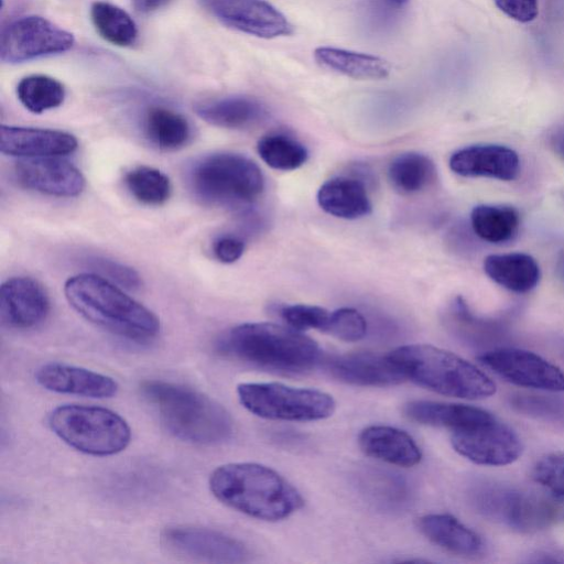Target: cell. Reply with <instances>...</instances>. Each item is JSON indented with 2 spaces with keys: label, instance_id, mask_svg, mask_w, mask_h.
Here are the masks:
<instances>
[{
  "label": "cell",
  "instance_id": "obj_16",
  "mask_svg": "<svg viewBox=\"0 0 564 564\" xmlns=\"http://www.w3.org/2000/svg\"><path fill=\"white\" fill-rule=\"evenodd\" d=\"M326 372L334 379L359 387H390L406 380L387 355L361 351L337 355L325 360Z\"/></svg>",
  "mask_w": 564,
  "mask_h": 564
},
{
  "label": "cell",
  "instance_id": "obj_33",
  "mask_svg": "<svg viewBox=\"0 0 564 564\" xmlns=\"http://www.w3.org/2000/svg\"><path fill=\"white\" fill-rule=\"evenodd\" d=\"M262 161L279 171H292L302 166L308 156L304 144L284 132H270L257 144Z\"/></svg>",
  "mask_w": 564,
  "mask_h": 564
},
{
  "label": "cell",
  "instance_id": "obj_36",
  "mask_svg": "<svg viewBox=\"0 0 564 564\" xmlns=\"http://www.w3.org/2000/svg\"><path fill=\"white\" fill-rule=\"evenodd\" d=\"M344 341H358L367 334V321L352 307H340L329 313L323 330Z\"/></svg>",
  "mask_w": 564,
  "mask_h": 564
},
{
  "label": "cell",
  "instance_id": "obj_12",
  "mask_svg": "<svg viewBox=\"0 0 564 564\" xmlns=\"http://www.w3.org/2000/svg\"><path fill=\"white\" fill-rule=\"evenodd\" d=\"M477 359L512 384L564 392V371L535 352L514 347H500L480 354Z\"/></svg>",
  "mask_w": 564,
  "mask_h": 564
},
{
  "label": "cell",
  "instance_id": "obj_8",
  "mask_svg": "<svg viewBox=\"0 0 564 564\" xmlns=\"http://www.w3.org/2000/svg\"><path fill=\"white\" fill-rule=\"evenodd\" d=\"M474 508L484 517L519 532H535L564 519L561 497L482 482L470 492Z\"/></svg>",
  "mask_w": 564,
  "mask_h": 564
},
{
  "label": "cell",
  "instance_id": "obj_15",
  "mask_svg": "<svg viewBox=\"0 0 564 564\" xmlns=\"http://www.w3.org/2000/svg\"><path fill=\"white\" fill-rule=\"evenodd\" d=\"M13 173L22 187L56 197L78 196L86 184L82 172L61 156L22 159Z\"/></svg>",
  "mask_w": 564,
  "mask_h": 564
},
{
  "label": "cell",
  "instance_id": "obj_7",
  "mask_svg": "<svg viewBox=\"0 0 564 564\" xmlns=\"http://www.w3.org/2000/svg\"><path fill=\"white\" fill-rule=\"evenodd\" d=\"M48 425L67 445L94 456L120 453L131 440L127 421L118 413L101 406H57L48 416Z\"/></svg>",
  "mask_w": 564,
  "mask_h": 564
},
{
  "label": "cell",
  "instance_id": "obj_23",
  "mask_svg": "<svg viewBox=\"0 0 564 564\" xmlns=\"http://www.w3.org/2000/svg\"><path fill=\"white\" fill-rule=\"evenodd\" d=\"M194 110L207 123L226 129H246L268 116L267 107L257 98L231 95L198 101Z\"/></svg>",
  "mask_w": 564,
  "mask_h": 564
},
{
  "label": "cell",
  "instance_id": "obj_24",
  "mask_svg": "<svg viewBox=\"0 0 564 564\" xmlns=\"http://www.w3.org/2000/svg\"><path fill=\"white\" fill-rule=\"evenodd\" d=\"M420 532L442 550L464 556L476 557L484 551L481 536L448 513H429L417 519Z\"/></svg>",
  "mask_w": 564,
  "mask_h": 564
},
{
  "label": "cell",
  "instance_id": "obj_34",
  "mask_svg": "<svg viewBox=\"0 0 564 564\" xmlns=\"http://www.w3.org/2000/svg\"><path fill=\"white\" fill-rule=\"evenodd\" d=\"M124 184L139 203L148 206L163 205L172 193L170 178L160 170L147 165L128 171Z\"/></svg>",
  "mask_w": 564,
  "mask_h": 564
},
{
  "label": "cell",
  "instance_id": "obj_5",
  "mask_svg": "<svg viewBox=\"0 0 564 564\" xmlns=\"http://www.w3.org/2000/svg\"><path fill=\"white\" fill-rule=\"evenodd\" d=\"M405 378L440 394L480 400L496 393L494 380L458 355L426 344L400 346L389 352Z\"/></svg>",
  "mask_w": 564,
  "mask_h": 564
},
{
  "label": "cell",
  "instance_id": "obj_1",
  "mask_svg": "<svg viewBox=\"0 0 564 564\" xmlns=\"http://www.w3.org/2000/svg\"><path fill=\"white\" fill-rule=\"evenodd\" d=\"M221 356L269 371L296 375L321 360L317 343L290 326L259 322L237 325L215 344Z\"/></svg>",
  "mask_w": 564,
  "mask_h": 564
},
{
  "label": "cell",
  "instance_id": "obj_4",
  "mask_svg": "<svg viewBox=\"0 0 564 564\" xmlns=\"http://www.w3.org/2000/svg\"><path fill=\"white\" fill-rule=\"evenodd\" d=\"M141 392L156 410L165 430L174 437L195 445H218L234 432L229 412L210 397L185 386L143 381Z\"/></svg>",
  "mask_w": 564,
  "mask_h": 564
},
{
  "label": "cell",
  "instance_id": "obj_18",
  "mask_svg": "<svg viewBox=\"0 0 564 564\" xmlns=\"http://www.w3.org/2000/svg\"><path fill=\"white\" fill-rule=\"evenodd\" d=\"M77 147V139L61 130L4 124L0 128V150L11 156H64L73 153Z\"/></svg>",
  "mask_w": 564,
  "mask_h": 564
},
{
  "label": "cell",
  "instance_id": "obj_39",
  "mask_svg": "<svg viewBox=\"0 0 564 564\" xmlns=\"http://www.w3.org/2000/svg\"><path fill=\"white\" fill-rule=\"evenodd\" d=\"M88 265L95 273L116 282L127 290L140 288L141 281L139 274L130 267L102 257H93L88 260Z\"/></svg>",
  "mask_w": 564,
  "mask_h": 564
},
{
  "label": "cell",
  "instance_id": "obj_19",
  "mask_svg": "<svg viewBox=\"0 0 564 564\" xmlns=\"http://www.w3.org/2000/svg\"><path fill=\"white\" fill-rule=\"evenodd\" d=\"M35 380L46 390L89 398H110L117 381L106 375L68 364L47 362L37 368Z\"/></svg>",
  "mask_w": 564,
  "mask_h": 564
},
{
  "label": "cell",
  "instance_id": "obj_27",
  "mask_svg": "<svg viewBox=\"0 0 564 564\" xmlns=\"http://www.w3.org/2000/svg\"><path fill=\"white\" fill-rule=\"evenodd\" d=\"M484 270L492 281L516 293L533 290L541 276L536 260L523 252L489 254Z\"/></svg>",
  "mask_w": 564,
  "mask_h": 564
},
{
  "label": "cell",
  "instance_id": "obj_37",
  "mask_svg": "<svg viewBox=\"0 0 564 564\" xmlns=\"http://www.w3.org/2000/svg\"><path fill=\"white\" fill-rule=\"evenodd\" d=\"M532 478L553 496L564 497V452L545 454L534 464Z\"/></svg>",
  "mask_w": 564,
  "mask_h": 564
},
{
  "label": "cell",
  "instance_id": "obj_14",
  "mask_svg": "<svg viewBox=\"0 0 564 564\" xmlns=\"http://www.w3.org/2000/svg\"><path fill=\"white\" fill-rule=\"evenodd\" d=\"M220 23L261 39L291 35L293 24L265 0H199Z\"/></svg>",
  "mask_w": 564,
  "mask_h": 564
},
{
  "label": "cell",
  "instance_id": "obj_17",
  "mask_svg": "<svg viewBox=\"0 0 564 564\" xmlns=\"http://www.w3.org/2000/svg\"><path fill=\"white\" fill-rule=\"evenodd\" d=\"M0 303L2 321L17 329L42 324L51 308L45 288L30 276H13L4 281Z\"/></svg>",
  "mask_w": 564,
  "mask_h": 564
},
{
  "label": "cell",
  "instance_id": "obj_10",
  "mask_svg": "<svg viewBox=\"0 0 564 564\" xmlns=\"http://www.w3.org/2000/svg\"><path fill=\"white\" fill-rule=\"evenodd\" d=\"M74 35L40 15H24L1 30L0 58L7 64L64 53L73 47Z\"/></svg>",
  "mask_w": 564,
  "mask_h": 564
},
{
  "label": "cell",
  "instance_id": "obj_30",
  "mask_svg": "<svg viewBox=\"0 0 564 564\" xmlns=\"http://www.w3.org/2000/svg\"><path fill=\"white\" fill-rule=\"evenodd\" d=\"M474 232L491 243H503L514 238L520 226V215L512 206L478 205L470 214Z\"/></svg>",
  "mask_w": 564,
  "mask_h": 564
},
{
  "label": "cell",
  "instance_id": "obj_35",
  "mask_svg": "<svg viewBox=\"0 0 564 564\" xmlns=\"http://www.w3.org/2000/svg\"><path fill=\"white\" fill-rule=\"evenodd\" d=\"M366 494L383 508H397L409 497L408 484L393 473L375 470L367 473L362 480Z\"/></svg>",
  "mask_w": 564,
  "mask_h": 564
},
{
  "label": "cell",
  "instance_id": "obj_44",
  "mask_svg": "<svg viewBox=\"0 0 564 564\" xmlns=\"http://www.w3.org/2000/svg\"><path fill=\"white\" fill-rule=\"evenodd\" d=\"M387 1L388 3L394 6V7H402L404 4H406L410 0H384Z\"/></svg>",
  "mask_w": 564,
  "mask_h": 564
},
{
  "label": "cell",
  "instance_id": "obj_6",
  "mask_svg": "<svg viewBox=\"0 0 564 564\" xmlns=\"http://www.w3.org/2000/svg\"><path fill=\"white\" fill-rule=\"evenodd\" d=\"M187 183L202 203L234 209L253 204L264 188L259 166L249 158L234 152H215L198 158L188 167Z\"/></svg>",
  "mask_w": 564,
  "mask_h": 564
},
{
  "label": "cell",
  "instance_id": "obj_41",
  "mask_svg": "<svg viewBox=\"0 0 564 564\" xmlns=\"http://www.w3.org/2000/svg\"><path fill=\"white\" fill-rule=\"evenodd\" d=\"M245 241L236 235H221L213 242V253L223 263H234L245 251Z\"/></svg>",
  "mask_w": 564,
  "mask_h": 564
},
{
  "label": "cell",
  "instance_id": "obj_43",
  "mask_svg": "<svg viewBox=\"0 0 564 564\" xmlns=\"http://www.w3.org/2000/svg\"><path fill=\"white\" fill-rule=\"evenodd\" d=\"M554 151L564 160V128L557 130L552 137Z\"/></svg>",
  "mask_w": 564,
  "mask_h": 564
},
{
  "label": "cell",
  "instance_id": "obj_29",
  "mask_svg": "<svg viewBox=\"0 0 564 564\" xmlns=\"http://www.w3.org/2000/svg\"><path fill=\"white\" fill-rule=\"evenodd\" d=\"M388 177L397 192L402 195H413L433 184L436 169L429 156L419 152H405L390 162Z\"/></svg>",
  "mask_w": 564,
  "mask_h": 564
},
{
  "label": "cell",
  "instance_id": "obj_31",
  "mask_svg": "<svg viewBox=\"0 0 564 564\" xmlns=\"http://www.w3.org/2000/svg\"><path fill=\"white\" fill-rule=\"evenodd\" d=\"M91 22L97 33L108 43L127 47L135 43L138 28L130 14L107 1H96L90 8Z\"/></svg>",
  "mask_w": 564,
  "mask_h": 564
},
{
  "label": "cell",
  "instance_id": "obj_11",
  "mask_svg": "<svg viewBox=\"0 0 564 564\" xmlns=\"http://www.w3.org/2000/svg\"><path fill=\"white\" fill-rule=\"evenodd\" d=\"M163 546L171 553L198 562L243 563L250 551L240 540L224 532L188 524L166 527L161 533Z\"/></svg>",
  "mask_w": 564,
  "mask_h": 564
},
{
  "label": "cell",
  "instance_id": "obj_2",
  "mask_svg": "<svg viewBox=\"0 0 564 564\" xmlns=\"http://www.w3.org/2000/svg\"><path fill=\"white\" fill-rule=\"evenodd\" d=\"M209 489L221 503L263 521L289 518L304 506L300 491L276 470L258 463H228L209 476Z\"/></svg>",
  "mask_w": 564,
  "mask_h": 564
},
{
  "label": "cell",
  "instance_id": "obj_13",
  "mask_svg": "<svg viewBox=\"0 0 564 564\" xmlns=\"http://www.w3.org/2000/svg\"><path fill=\"white\" fill-rule=\"evenodd\" d=\"M453 448L468 460L485 466H505L522 454L518 433L496 417L480 426L452 432Z\"/></svg>",
  "mask_w": 564,
  "mask_h": 564
},
{
  "label": "cell",
  "instance_id": "obj_38",
  "mask_svg": "<svg viewBox=\"0 0 564 564\" xmlns=\"http://www.w3.org/2000/svg\"><path fill=\"white\" fill-rule=\"evenodd\" d=\"M282 319L288 326L303 332L307 329L324 330L329 312L321 306L307 304H293L280 310Z\"/></svg>",
  "mask_w": 564,
  "mask_h": 564
},
{
  "label": "cell",
  "instance_id": "obj_42",
  "mask_svg": "<svg viewBox=\"0 0 564 564\" xmlns=\"http://www.w3.org/2000/svg\"><path fill=\"white\" fill-rule=\"evenodd\" d=\"M137 11L150 13L164 7L170 0H130Z\"/></svg>",
  "mask_w": 564,
  "mask_h": 564
},
{
  "label": "cell",
  "instance_id": "obj_22",
  "mask_svg": "<svg viewBox=\"0 0 564 564\" xmlns=\"http://www.w3.org/2000/svg\"><path fill=\"white\" fill-rule=\"evenodd\" d=\"M360 449L378 460L400 467H412L422 459L416 442L406 432L389 425H370L358 437Z\"/></svg>",
  "mask_w": 564,
  "mask_h": 564
},
{
  "label": "cell",
  "instance_id": "obj_32",
  "mask_svg": "<svg viewBox=\"0 0 564 564\" xmlns=\"http://www.w3.org/2000/svg\"><path fill=\"white\" fill-rule=\"evenodd\" d=\"M17 96L30 112L42 113L59 107L65 100L66 90L59 80L47 75L34 74L19 82Z\"/></svg>",
  "mask_w": 564,
  "mask_h": 564
},
{
  "label": "cell",
  "instance_id": "obj_3",
  "mask_svg": "<svg viewBox=\"0 0 564 564\" xmlns=\"http://www.w3.org/2000/svg\"><path fill=\"white\" fill-rule=\"evenodd\" d=\"M64 294L84 318L119 337L144 343L160 332V321L152 311L95 272L68 278Z\"/></svg>",
  "mask_w": 564,
  "mask_h": 564
},
{
  "label": "cell",
  "instance_id": "obj_28",
  "mask_svg": "<svg viewBox=\"0 0 564 564\" xmlns=\"http://www.w3.org/2000/svg\"><path fill=\"white\" fill-rule=\"evenodd\" d=\"M144 132L152 144L164 151L183 148L191 139L188 120L164 106L150 107L144 116Z\"/></svg>",
  "mask_w": 564,
  "mask_h": 564
},
{
  "label": "cell",
  "instance_id": "obj_20",
  "mask_svg": "<svg viewBox=\"0 0 564 564\" xmlns=\"http://www.w3.org/2000/svg\"><path fill=\"white\" fill-rule=\"evenodd\" d=\"M453 172L465 177L514 180L520 170L518 153L500 144H475L454 152L449 159Z\"/></svg>",
  "mask_w": 564,
  "mask_h": 564
},
{
  "label": "cell",
  "instance_id": "obj_9",
  "mask_svg": "<svg viewBox=\"0 0 564 564\" xmlns=\"http://www.w3.org/2000/svg\"><path fill=\"white\" fill-rule=\"evenodd\" d=\"M237 395L246 410L273 421H318L336 409L334 398L324 391L280 382H243L237 386Z\"/></svg>",
  "mask_w": 564,
  "mask_h": 564
},
{
  "label": "cell",
  "instance_id": "obj_40",
  "mask_svg": "<svg viewBox=\"0 0 564 564\" xmlns=\"http://www.w3.org/2000/svg\"><path fill=\"white\" fill-rule=\"evenodd\" d=\"M497 8L509 18L527 23L539 13V0H494Z\"/></svg>",
  "mask_w": 564,
  "mask_h": 564
},
{
  "label": "cell",
  "instance_id": "obj_26",
  "mask_svg": "<svg viewBox=\"0 0 564 564\" xmlns=\"http://www.w3.org/2000/svg\"><path fill=\"white\" fill-rule=\"evenodd\" d=\"M316 63L334 73L360 80H379L390 75V63L377 55L333 46L314 50Z\"/></svg>",
  "mask_w": 564,
  "mask_h": 564
},
{
  "label": "cell",
  "instance_id": "obj_25",
  "mask_svg": "<svg viewBox=\"0 0 564 564\" xmlns=\"http://www.w3.org/2000/svg\"><path fill=\"white\" fill-rule=\"evenodd\" d=\"M319 207L343 219H357L371 212L365 184L355 177L336 176L326 181L317 192Z\"/></svg>",
  "mask_w": 564,
  "mask_h": 564
},
{
  "label": "cell",
  "instance_id": "obj_21",
  "mask_svg": "<svg viewBox=\"0 0 564 564\" xmlns=\"http://www.w3.org/2000/svg\"><path fill=\"white\" fill-rule=\"evenodd\" d=\"M402 411L415 423L444 427L452 432L470 430L495 419V415L481 408L429 400L409 401Z\"/></svg>",
  "mask_w": 564,
  "mask_h": 564
}]
</instances>
